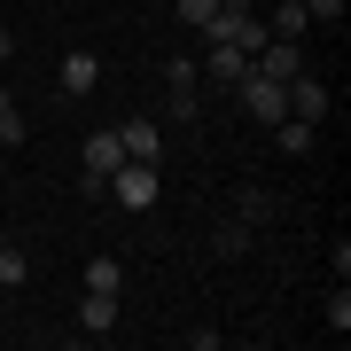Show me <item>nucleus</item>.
<instances>
[{"label": "nucleus", "mask_w": 351, "mask_h": 351, "mask_svg": "<svg viewBox=\"0 0 351 351\" xmlns=\"http://www.w3.org/2000/svg\"><path fill=\"white\" fill-rule=\"evenodd\" d=\"M164 101H172L180 125H195V117H203V71L188 63V55H172V63H164Z\"/></svg>", "instance_id": "nucleus-1"}, {"label": "nucleus", "mask_w": 351, "mask_h": 351, "mask_svg": "<svg viewBox=\"0 0 351 351\" xmlns=\"http://www.w3.org/2000/svg\"><path fill=\"white\" fill-rule=\"evenodd\" d=\"M101 188L117 195V211H156V164H133V156H125Z\"/></svg>", "instance_id": "nucleus-2"}, {"label": "nucleus", "mask_w": 351, "mask_h": 351, "mask_svg": "<svg viewBox=\"0 0 351 351\" xmlns=\"http://www.w3.org/2000/svg\"><path fill=\"white\" fill-rule=\"evenodd\" d=\"M242 110H250L258 117V125H274V117H289V78H265V71H250V78H242Z\"/></svg>", "instance_id": "nucleus-3"}, {"label": "nucleus", "mask_w": 351, "mask_h": 351, "mask_svg": "<svg viewBox=\"0 0 351 351\" xmlns=\"http://www.w3.org/2000/svg\"><path fill=\"white\" fill-rule=\"evenodd\" d=\"M195 71L211 78V86H242V78H250V55H242L234 39H211V55H203Z\"/></svg>", "instance_id": "nucleus-4"}, {"label": "nucleus", "mask_w": 351, "mask_h": 351, "mask_svg": "<svg viewBox=\"0 0 351 351\" xmlns=\"http://www.w3.org/2000/svg\"><path fill=\"white\" fill-rule=\"evenodd\" d=\"M250 71H265V78H297V71H304V47H297V39H274V32H265V47L250 55Z\"/></svg>", "instance_id": "nucleus-5"}, {"label": "nucleus", "mask_w": 351, "mask_h": 351, "mask_svg": "<svg viewBox=\"0 0 351 351\" xmlns=\"http://www.w3.org/2000/svg\"><path fill=\"white\" fill-rule=\"evenodd\" d=\"M117 164H125V141H117V125H110V133H86V188H101Z\"/></svg>", "instance_id": "nucleus-6"}, {"label": "nucleus", "mask_w": 351, "mask_h": 351, "mask_svg": "<svg viewBox=\"0 0 351 351\" xmlns=\"http://www.w3.org/2000/svg\"><path fill=\"white\" fill-rule=\"evenodd\" d=\"M117 141H125L133 164H164V133H156V117H125V125H117Z\"/></svg>", "instance_id": "nucleus-7"}, {"label": "nucleus", "mask_w": 351, "mask_h": 351, "mask_svg": "<svg viewBox=\"0 0 351 351\" xmlns=\"http://www.w3.org/2000/svg\"><path fill=\"white\" fill-rule=\"evenodd\" d=\"M55 86H63V94H94V86H101L94 47H71V55H63V71H55Z\"/></svg>", "instance_id": "nucleus-8"}, {"label": "nucleus", "mask_w": 351, "mask_h": 351, "mask_svg": "<svg viewBox=\"0 0 351 351\" xmlns=\"http://www.w3.org/2000/svg\"><path fill=\"white\" fill-rule=\"evenodd\" d=\"M289 117H304V125H320V117H328V86H320V78H289Z\"/></svg>", "instance_id": "nucleus-9"}, {"label": "nucleus", "mask_w": 351, "mask_h": 351, "mask_svg": "<svg viewBox=\"0 0 351 351\" xmlns=\"http://www.w3.org/2000/svg\"><path fill=\"white\" fill-rule=\"evenodd\" d=\"M78 328H86V336H110V328H117V297L86 289V297H78Z\"/></svg>", "instance_id": "nucleus-10"}, {"label": "nucleus", "mask_w": 351, "mask_h": 351, "mask_svg": "<svg viewBox=\"0 0 351 351\" xmlns=\"http://www.w3.org/2000/svg\"><path fill=\"white\" fill-rule=\"evenodd\" d=\"M234 219H242V226L281 219V195H265V188H234Z\"/></svg>", "instance_id": "nucleus-11"}, {"label": "nucleus", "mask_w": 351, "mask_h": 351, "mask_svg": "<svg viewBox=\"0 0 351 351\" xmlns=\"http://www.w3.org/2000/svg\"><path fill=\"white\" fill-rule=\"evenodd\" d=\"M265 32H274V39H304V32H313V16H304V0H274V16H265Z\"/></svg>", "instance_id": "nucleus-12"}, {"label": "nucleus", "mask_w": 351, "mask_h": 351, "mask_svg": "<svg viewBox=\"0 0 351 351\" xmlns=\"http://www.w3.org/2000/svg\"><path fill=\"white\" fill-rule=\"evenodd\" d=\"M313 141H320V133L304 125V117H274V149H281V156H313Z\"/></svg>", "instance_id": "nucleus-13"}, {"label": "nucleus", "mask_w": 351, "mask_h": 351, "mask_svg": "<svg viewBox=\"0 0 351 351\" xmlns=\"http://www.w3.org/2000/svg\"><path fill=\"white\" fill-rule=\"evenodd\" d=\"M219 8H226V0H172V16H180V24H188V32H203V39H211Z\"/></svg>", "instance_id": "nucleus-14"}, {"label": "nucleus", "mask_w": 351, "mask_h": 351, "mask_svg": "<svg viewBox=\"0 0 351 351\" xmlns=\"http://www.w3.org/2000/svg\"><path fill=\"white\" fill-rule=\"evenodd\" d=\"M86 289L117 297V289H125V265H117V258H86Z\"/></svg>", "instance_id": "nucleus-15"}, {"label": "nucleus", "mask_w": 351, "mask_h": 351, "mask_svg": "<svg viewBox=\"0 0 351 351\" xmlns=\"http://www.w3.org/2000/svg\"><path fill=\"white\" fill-rule=\"evenodd\" d=\"M211 250H219V258H242V250H250V226H242V219H226L219 234H211Z\"/></svg>", "instance_id": "nucleus-16"}, {"label": "nucleus", "mask_w": 351, "mask_h": 351, "mask_svg": "<svg viewBox=\"0 0 351 351\" xmlns=\"http://www.w3.org/2000/svg\"><path fill=\"white\" fill-rule=\"evenodd\" d=\"M32 281V258L24 250H8V242H0V289H24Z\"/></svg>", "instance_id": "nucleus-17"}, {"label": "nucleus", "mask_w": 351, "mask_h": 351, "mask_svg": "<svg viewBox=\"0 0 351 351\" xmlns=\"http://www.w3.org/2000/svg\"><path fill=\"white\" fill-rule=\"evenodd\" d=\"M0 149H24V110L16 101H0Z\"/></svg>", "instance_id": "nucleus-18"}, {"label": "nucleus", "mask_w": 351, "mask_h": 351, "mask_svg": "<svg viewBox=\"0 0 351 351\" xmlns=\"http://www.w3.org/2000/svg\"><path fill=\"white\" fill-rule=\"evenodd\" d=\"M328 328H336V336H343V328H351V289H343V281L328 289Z\"/></svg>", "instance_id": "nucleus-19"}, {"label": "nucleus", "mask_w": 351, "mask_h": 351, "mask_svg": "<svg viewBox=\"0 0 351 351\" xmlns=\"http://www.w3.org/2000/svg\"><path fill=\"white\" fill-rule=\"evenodd\" d=\"M8 55H16V32H8V16H0V63H8Z\"/></svg>", "instance_id": "nucleus-20"}, {"label": "nucleus", "mask_w": 351, "mask_h": 351, "mask_svg": "<svg viewBox=\"0 0 351 351\" xmlns=\"http://www.w3.org/2000/svg\"><path fill=\"white\" fill-rule=\"evenodd\" d=\"M0 101H8V86H0Z\"/></svg>", "instance_id": "nucleus-21"}]
</instances>
